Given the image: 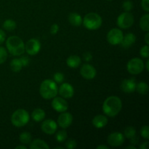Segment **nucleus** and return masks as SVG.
Listing matches in <instances>:
<instances>
[{"label":"nucleus","mask_w":149,"mask_h":149,"mask_svg":"<svg viewBox=\"0 0 149 149\" xmlns=\"http://www.w3.org/2000/svg\"><path fill=\"white\" fill-rule=\"evenodd\" d=\"M122 108L121 99L117 96H110L105 100L103 104V111L109 117H114L119 114Z\"/></svg>","instance_id":"nucleus-1"},{"label":"nucleus","mask_w":149,"mask_h":149,"mask_svg":"<svg viewBox=\"0 0 149 149\" xmlns=\"http://www.w3.org/2000/svg\"><path fill=\"white\" fill-rule=\"evenodd\" d=\"M7 51L14 56H20L25 52V44L20 37L11 36L6 41Z\"/></svg>","instance_id":"nucleus-2"},{"label":"nucleus","mask_w":149,"mask_h":149,"mask_svg":"<svg viewBox=\"0 0 149 149\" xmlns=\"http://www.w3.org/2000/svg\"><path fill=\"white\" fill-rule=\"evenodd\" d=\"M39 93L44 99L50 100L57 96L58 93V88L56 82L53 80L45 79L41 84L39 87Z\"/></svg>","instance_id":"nucleus-3"},{"label":"nucleus","mask_w":149,"mask_h":149,"mask_svg":"<svg viewBox=\"0 0 149 149\" xmlns=\"http://www.w3.org/2000/svg\"><path fill=\"white\" fill-rule=\"evenodd\" d=\"M30 119V116L25 109H17L13 112L11 116V122L16 127H22L27 125Z\"/></svg>","instance_id":"nucleus-4"},{"label":"nucleus","mask_w":149,"mask_h":149,"mask_svg":"<svg viewBox=\"0 0 149 149\" xmlns=\"http://www.w3.org/2000/svg\"><path fill=\"white\" fill-rule=\"evenodd\" d=\"M102 18L97 13H90L82 19V23L88 30H97L102 25Z\"/></svg>","instance_id":"nucleus-5"},{"label":"nucleus","mask_w":149,"mask_h":149,"mask_svg":"<svg viewBox=\"0 0 149 149\" xmlns=\"http://www.w3.org/2000/svg\"><path fill=\"white\" fill-rule=\"evenodd\" d=\"M144 68H145V65H144L143 61L141 58H132L128 61L127 64V68L128 72L132 75L140 74L143 71Z\"/></svg>","instance_id":"nucleus-6"},{"label":"nucleus","mask_w":149,"mask_h":149,"mask_svg":"<svg viewBox=\"0 0 149 149\" xmlns=\"http://www.w3.org/2000/svg\"><path fill=\"white\" fill-rule=\"evenodd\" d=\"M116 23L117 26L121 29H130L134 23L133 15L130 12H125L118 17Z\"/></svg>","instance_id":"nucleus-7"},{"label":"nucleus","mask_w":149,"mask_h":149,"mask_svg":"<svg viewBox=\"0 0 149 149\" xmlns=\"http://www.w3.org/2000/svg\"><path fill=\"white\" fill-rule=\"evenodd\" d=\"M123 32L119 29H113L109 31L106 36L108 42L111 45H118L123 39Z\"/></svg>","instance_id":"nucleus-8"},{"label":"nucleus","mask_w":149,"mask_h":149,"mask_svg":"<svg viewBox=\"0 0 149 149\" xmlns=\"http://www.w3.org/2000/svg\"><path fill=\"white\" fill-rule=\"evenodd\" d=\"M41 49V43L38 39H31L25 44V52L29 55H35Z\"/></svg>","instance_id":"nucleus-9"},{"label":"nucleus","mask_w":149,"mask_h":149,"mask_svg":"<svg viewBox=\"0 0 149 149\" xmlns=\"http://www.w3.org/2000/svg\"><path fill=\"white\" fill-rule=\"evenodd\" d=\"M125 136L120 132H112L108 136L107 143L112 147H118L122 146L125 142Z\"/></svg>","instance_id":"nucleus-10"},{"label":"nucleus","mask_w":149,"mask_h":149,"mask_svg":"<svg viewBox=\"0 0 149 149\" xmlns=\"http://www.w3.org/2000/svg\"><path fill=\"white\" fill-rule=\"evenodd\" d=\"M51 104H52V109L56 111L57 112H59V113L65 112L68 110V103L63 97L55 96V97H53V100H52Z\"/></svg>","instance_id":"nucleus-11"},{"label":"nucleus","mask_w":149,"mask_h":149,"mask_svg":"<svg viewBox=\"0 0 149 149\" xmlns=\"http://www.w3.org/2000/svg\"><path fill=\"white\" fill-rule=\"evenodd\" d=\"M80 74L81 77L85 79H93L96 76V70L94 66L90 64H84L80 69Z\"/></svg>","instance_id":"nucleus-12"},{"label":"nucleus","mask_w":149,"mask_h":149,"mask_svg":"<svg viewBox=\"0 0 149 149\" xmlns=\"http://www.w3.org/2000/svg\"><path fill=\"white\" fill-rule=\"evenodd\" d=\"M73 122V116L69 112H62L58 118V125L61 128L66 129L69 127Z\"/></svg>","instance_id":"nucleus-13"},{"label":"nucleus","mask_w":149,"mask_h":149,"mask_svg":"<svg viewBox=\"0 0 149 149\" xmlns=\"http://www.w3.org/2000/svg\"><path fill=\"white\" fill-rule=\"evenodd\" d=\"M58 125L53 119H47L42 122L41 129L47 135H53L56 132Z\"/></svg>","instance_id":"nucleus-14"},{"label":"nucleus","mask_w":149,"mask_h":149,"mask_svg":"<svg viewBox=\"0 0 149 149\" xmlns=\"http://www.w3.org/2000/svg\"><path fill=\"white\" fill-rule=\"evenodd\" d=\"M58 93L63 98H71L74 96V89L69 83H63L60 87Z\"/></svg>","instance_id":"nucleus-15"},{"label":"nucleus","mask_w":149,"mask_h":149,"mask_svg":"<svg viewBox=\"0 0 149 149\" xmlns=\"http://www.w3.org/2000/svg\"><path fill=\"white\" fill-rule=\"evenodd\" d=\"M136 82L135 78L124 79L121 83V89L125 93H132L135 91Z\"/></svg>","instance_id":"nucleus-16"},{"label":"nucleus","mask_w":149,"mask_h":149,"mask_svg":"<svg viewBox=\"0 0 149 149\" xmlns=\"http://www.w3.org/2000/svg\"><path fill=\"white\" fill-rule=\"evenodd\" d=\"M108 118L105 115L99 114L95 116L93 119V126L97 129H101L106 126L108 124Z\"/></svg>","instance_id":"nucleus-17"},{"label":"nucleus","mask_w":149,"mask_h":149,"mask_svg":"<svg viewBox=\"0 0 149 149\" xmlns=\"http://www.w3.org/2000/svg\"><path fill=\"white\" fill-rule=\"evenodd\" d=\"M135 41H136L135 35L132 33H128L123 36V39L120 44L122 45V47L127 49L135 44Z\"/></svg>","instance_id":"nucleus-18"},{"label":"nucleus","mask_w":149,"mask_h":149,"mask_svg":"<svg viewBox=\"0 0 149 149\" xmlns=\"http://www.w3.org/2000/svg\"><path fill=\"white\" fill-rule=\"evenodd\" d=\"M66 64L71 68H77L81 64V58L78 55H71L66 60Z\"/></svg>","instance_id":"nucleus-19"},{"label":"nucleus","mask_w":149,"mask_h":149,"mask_svg":"<svg viewBox=\"0 0 149 149\" xmlns=\"http://www.w3.org/2000/svg\"><path fill=\"white\" fill-rule=\"evenodd\" d=\"M30 146L31 149H48L49 148L45 141L40 139H35L31 141Z\"/></svg>","instance_id":"nucleus-20"},{"label":"nucleus","mask_w":149,"mask_h":149,"mask_svg":"<svg viewBox=\"0 0 149 149\" xmlns=\"http://www.w3.org/2000/svg\"><path fill=\"white\" fill-rule=\"evenodd\" d=\"M68 21L72 26H77V27L82 24V18L81 15L77 13H70L68 16Z\"/></svg>","instance_id":"nucleus-21"},{"label":"nucleus","mask_w":149,"mask_h":149,"mask_svg":"<svg viewBox=\"0 0 149 149\" xmlns=\"http://www.w3.org/2000/svg\"><path fill=\"white\" fill-rule=\"evenodd\" d=\"M45 111L42 109H35L31 113V118L35 122H42L45 117Z\"/></svg>","instance_id":"nucleus-22"},{"label":"nucleus","mask_w":149,"mask_h":149,"mask_svg":"<svg viewBox=\"0 0 149 149\" xmlns=\"http://www.w3.org/2000/svg\"><path fill=\"white\" fill-rule=\"evenodd\" d=\"M140 27L144 31L148 32L149 31V15L146 14L141 17L140 20Z\"/></svg>","instance_id":"nucleus-23"},{"label":"nucleus","mask_w":149,"mask_h":149,"mask_svg":"<svg viewBox=\"0 0 149 149\" xmlns=\"http://www.w3.org/2000/svg\"><path fill=\"white\" fill-rule=\"evenodd\" d=\"M135 90L141 95H146L148 92V85L144 81H141L136 84Z\"/></svg>","instance_id":"nucleus-24"},{"label":"nucleus","mask_w":149,"mask_h":149,"mask_svg":"<svg viewBox=\"0 0 149 149\" xmlns=\"http://www.w3.org/2000/svg\"><path fill=\"white\" fill-rule=\"evenodd\" d=\"M10 68H11L12 71L14 72H19L21 71L23 65H22L21 63L19 58H15V59L12 60L10 62Z\"/></svg>","instance_id":"nucleus-25"},{"label":"nucleus","mask_w":149,"mask_h":149,"mask_svg":"<svg viewBox=\"0 0 149 149\" xmlns=\"http://www.w3.org/2000/svg\"><path fill=\"white\" fill-rule=\"evenodd\" d=\"M4 29H5L6 31H12L15 30L16 29V26H17V24H16L15 21L12 19H7L4 22L2 25Z\"/></svg>","instance_id":"nucleus-26"},{"label":"nucleus","mask_w":149,"mask_h":149,"mask_svg":"<svg viewBox=\"0 0 149 149\" xmlns=\"http://www.w3.org/2000/svg\"><path fill=\"white\" fill-rule=\"evenodd\" d=\"M19 140L23 144H29L32 141V136L29 132H23L19 135Z\"/></svg>","instance_id":"nucleus-27"},{"label":"nucleus","mask_w":149,"mask_h":149,"mask_svg":"<svg viewBox=\"0 0 149 149\" xmlns=\"http://www.w3.org/2000/svg\"><path fill=\"white\" fill-rule=\"evenodd\" d=\"M136 135V130L135 128L132 126H129L125 128L124 131V136L125 138H127V139H131L132 138L135 137Z\"/></svg>","instance_id":"nucleus-28"},{"label":"nucleus","mask_w":149,"mask_h":149,"mask_svg":"<svg viewBox=\"0 0 149 149\" xmlns=\"http://www.w3.org/2000/svg\"><path fill=\"white\" fill-rule=\"evenodd\" d=\"M67 137H68V134H67L66 131L60 130L55 135V139H56V141L58 142L61 143L64 142L67 139Z\"/></svg>","instance_id":"nucleus-29"},{"label":"nucleus","mask_w":149,"mask_h":149,"mask_svg":"<svg viewBox=\"0 0 149 149\" xmlns=\"http://www.w3.org/2000/svg\"><path fill=\"white\" fill-rule=\"evenodd\" d=\"M7 58V51L3 47H0V65L4 63Z\"/></svg>","instance_id":"nucleus-30"},{"label":"nucleus","mask_w":149,"mask_h":149,"mask_svg":"<svg viewBox=\"0 0 149 149\" xmlns=\"http://www.w3.org/2000/svg\"><path fill=\"white\" fill-rule=\"evenodd\" d=\"M122 8L125 12H130L133 8V3L130 1H125L122 4Z\"/></svg>","instance_id":"nucleus-31"},{"label":"nucleus","mask_w":149,"mask_h":149,"mask_svg":"<svg viewBox=\"0 0 149 149\" xmlns=\"http://www.w3.org/2000/svg\"><path fill=\"white\" fill-rule=\"evenodd\" d=\"M140 54L143 58L148 59L149 57V48L148 45L141 47V50H140Z\"/></svg>","instance_id":"nucleus-32"},{"label":"nucleus","mask_w":149,"mask_h":149,"mask_svg":"<svg viewBox=\"0 0 149 149\" xmlns=\"http://www.w3.org/2000/svg\"><path fill=\"white\" fill-rule=\"evenodd\" d=\"M64 75L61 72H57L54 74L53 79L56 83H62L64 81Z\"/></svg>","instance_id":"nucleus-33"},{"label":"nucleus","mask_w":149,"mask_h":149,"mask_svg":"<svg viewBox=\"0 0 149 149\" xmlns=\"http://www.w3.org/2000/svg\"><path fill=\"white\" fill-rule=\"evenodd\" d=\"M141 135L145 139L148 140L149 139V128L148 126L145 125L143 127L141 130Z\"/></svg>","instance_id":"nucleus-34"},{"label":"nucleus","mask_w":149,"mask_h":149,"mask_svg":"<svg viewBox=\"0 0 149 149\" xmlns=\"http://www.w3.org/2000/svg\"><path fill=\"white\" fill-rule=\"evenodd\" d=\"M77 147V142L74 139H68L65 143V148L68 149H74Z\"/></svg>","instance_id":"nucleus-35"},{"label":"nucleus","mask_w":149,"mask_h":149,"mask_svg":"<svg viewBox=\"0 0 149 149\" xmlns=\"http://www.w3.org/2000/svg\"><path fill=\"white\" fill-rule=\"evenodd\" d=\"M19 59H20V63H21L23 67L27 66V65H29V63H30V59H29V57L27 56H22L21 58H20Z\"/></svg>","instance_id":"nucleus-36"},{"label":"nucleus","mask_w":149,"mask_h":149,"mask_svg":"<svg viewBox=\"0 0 149 149\" xmlns=\"http://www.w3.org/2000/svg\"><path fill=\"white\" fill-rule=\"evenodd\" d=\"M141 7L143 10L146 13L149 12V0H142L141 1Z\"/></svg>","instance_id":"nucleus-37"},{"label":"nucleus","mask_w":149,"mask_h":149,"mask_svg":"<svg viewBox=\"0 0 149 149\" xmlns=\"http://www.w3.org/2000/svg\"><path fill=\"white\" fill-rule=\"evenodd\" d=\"M58 31H59V26H58V24L55 23V24H53L52 26H51V28H50L51 34H52V35L57 34L58 32Z\"/></svg>","instance_id":"nucleus-38"},{"label":"nucleus","mask_w":149,"mask_h":149,"mask_svg":"<svg viewBox=\"0 0 149 149\" xmlns=\"http://www.w3.org/2000/svg\"><path fill=\"white\" fill-rule=\"evenodd\" d=\"M83 59H84V61H86V62H90V61H92V59H93V55H92V54L90 53V52H85V53H84V55H83Z\"/></svg>","instance_id":"nucleus-39"},{"label":"nucleus","mask_w":149,"mask_h":149,"mask_svg":"<svg viewBox=\"0 0 149 149\" xmlns=\"http://www.w3.org/2000/svg\"><path fill=\"white\" fill-rule=\"evenodd\" d=\"M6 39V34L4 32V31L0 29V45L5 41Z\"/></svg>","instance_id":"nucleus-40"},{"label":"nucleus","mask_w":149,"mask_h":149,"mask_svg":"<svg viewBox=\"0 0 149 149\" xmlns=\"http://www.w3.org/2000/svg\"><path fill=\"white\" fill-rule=\"evenodd\" d=\"M130 141L131 144H132V145H136L138 142V138H137L136 135H135V137H133V138H132L131 139H130Z\"/></svg>","instance_id":"nucleus-41"},{"label":"nucleus","mask_w":149,"mask_h":149,"mask_svg":"<svg viewBox=\"0 0 149 149\" xmlns=\"http://www.w3.org/2000/svg\"><path fill=\"white\" fill-rule=\"evenodd\" d=\"M148 142H145V143H143L141 144L140 146V148L141 149H147L148 148Z\"/></svg>","instance_id":"nucleus-42"},{"label":"nucleus","mask_w":149,"mask_h":149,"mask_svg":"<svg viewBox=\"0 0 149 149\" xmlns=\"http://www.w3.org/2000/svg\"><path fill=\"white\" fill-rule=\"evenodd\" d=\"M145 41H146V45H148L149 44V33L147 32L145 36Z\"/></svg>","instance_id":"nucleus-43"},{"label":"nucleus","mask_w":149,"mask_h":149,"mask_svg":"<svg viewBox=\"0 0 149 149\" xmlns=\"http://www.w3.org/2000/svg\"><path fill=\"white\" fill-rule=\"evenodd\" d=\"M97 149H109V147L106 146H103V145H100V146H98L97 147Z\"/></svg>","instance_id":"nucleus-44"},{"label":"nucleus","mask_w":149,"mask_h":149,"mask_svg":"<svg viewBox=\"0 0 149 149\" xmlns=\"http://www.w3.org/2000/svg\"><path fill=\"white\" fill-rule=\"evenodd\" d=\"M16 149H18V148H23V149H26V146H18L15 148Z\"/></svg>","instance_id":"nucleus-45"},{"label":"nucleus","mask_w":149,"mask_h":149,"mask_svg":"<svg viewBox=\"0 0 149 149\" xmlns=\"http://www.w3.org/2000/svg\"><path fill=\"white\" fill-rule=\"evenodd\" d=\"M148 64H149V60H147V61H146V70L147 71H149V66H148Z\"/></svg>","instance_id":"nucleus-46"},{"label":"nucleus","mask_w":149,"mask_h":149,"mask_svg":"<svg viewBox=\"0 0 149 149\" xmlns=\"http://www.w3.org/2000/svg\"><path fill=\"white\" fill-rule=\"evenodd\" d=\"M127 148H130V149H136V147L133 146H130L127 147Z\"/></svg>","instance_id":"nucleus-47"},{"label":"nucleus","mask_w":149,"mask_h":149,"mask_svg":"<svg viewBox=\"0 0 149 149\" xmlns=\"http://www.w3.org/2000/svg\"><path fill=\"white\" fill-rule=\"evenodd\" d=\"M61 148V149H63V147H56V148Z\"/></svg>","instance_id":"nucleus-48"},{"label":"nucleus","mask_w":149,"mask_h":149,"mask_svg":"<svg viewBox=\"0 0 149 149\" xmlns=\"http://www.w3.org/2000/svg\"><path fill=\"white\" fill-rule=\"evenodd\" d=\"M107 1H111V0H107Z\"/></svg>","instance_id":"nucleus-49"}]
</instances>
